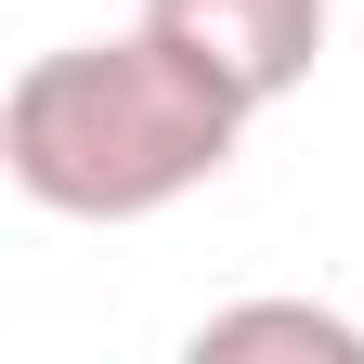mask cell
<instances>
[{"mask_svg":"<svg viewBox=\"0 0 364 364\" xmlns=\"http://www.w3.org/2000/svg\"><path fill=\"white\" fill-rule=\"evenodd\" d=\"M235 144H247V105L156 26L65 39L0 91V169L53 221H156L235 169Z\"/></svg>","mask_w":364,"mask_h":364,"instance_id":"obj_1","label":"cell"},{"mask_svg":"<svg viewBox=\"0 0 364 364\" xmlns=\"http://www.w3.org/2000/svg\"><path fill=\"white\" fill-rule=\"evenodd\" d=\"M144 26L169 53H196L235 105H287V91L326 65V0H144Z\"/></svg>","mask_w":364,"mask_h":364,"instance_id":"obj_2","label":"cell"},{"mask_svg":"<svg viewBox=\"0 0 364 364\" xmlns=\"http://www.w3.org/2000/svg\"><path fill=\"white\" fill-rule=\"evenodd\" d=\"M196 364H364V326L351 312H326V299H235V312H208L196 338H182Z\"/></svg>","mask_w":364,"mask_h":364,"instance_id":"obj_3","label":"cell"}]
</instances>
